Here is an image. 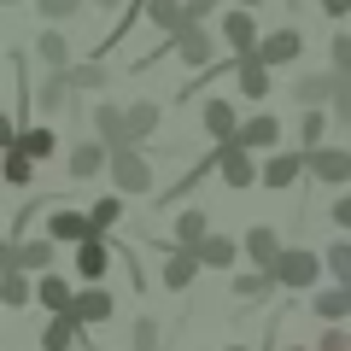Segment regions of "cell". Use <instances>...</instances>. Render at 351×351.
Instances as JSON below:
<instances>
[{
	"label": "cell",
	"instance_id": "obj_29",
	"mask_svg": "<svg viewBox=\"0 0 351 351\" xmlns=\"http://www.w3.org/2000/svg\"><path fill=\"white\" fill-rule=\"evenodd\" d=\"M234 258H246V246H234L228 234H211V240L199 246V263H205V269H234Z\"/></svg>",
	"mask_w": 351,
	"mask_h": 351
},
{
	"label": "cell",
	"instance_id": "obj_40",
	"mask_svg": "<svg viewBox=\"0 0 351 351\" xmlns=\"http://www.w3.org/2000/svg\"><path fill=\"white\" fill-rule=\"evenodd\" d=\"M158 334H164V328L152 322V316H135V334H129V346H135V351H158Z\"/></svg>",
	"mask_w": 351,
	"mask_h": 351
},
{
	"label": "cell",
	"instance_id": "obj_13",
	"mask_svg": "<svg viewBox=\"0 0 351 351\" xmlns=\"http://www.w3.org/2000/svg\"><path fill=\"white\" fill-rule=\"evenodd\" d=\"M199 123H205V135H211L217 147H228V141L240 135V123H246V117L234 112V100H205V106H199Z\"/></svg>",
	"mask_w": 351,
	"mask_h": 351
},
{
	"label": "cell",
	"instance_id": "obj_1",
	"mask_svg": "<svg viewBox=\"0 0 351 351\" xmlns=\"http://www.w3.org/2000/svg\"><path fill=\"white\" fill-rule=\"evenodd\" d=\"M322 269H328L322 252L287 246V258H281V269H276V287L281 293H316V287H322Z\"/></svg>",
	"mask_w": 351,
	"mask_h": 351
},
{
	"label": "cell",
	"instance_id": "obj_23",
	"mask_svg": "<svg viewBox=\"0 0 351 351\" xmlns=\"http://www.w3.org/2000/svg\"><path fill=\"white\" fill-rule=\"evenodd\" d=\"M147 24L164 29V36H182V29H193L188 0H147Z\"/></svg>",
	"mask_w": 351,
	"mask_h": 351
},
{
	"label": "cell",
	"instance_id": "obj_41",
	"mask_svg": "<svg viewBox=\"0 0 351 351\" xmlns=\"http://www.w3.org/2000/svg\"><path fill=\"white\" fill-rule=\"evenodd\" d=\"M334 76H339V71H334ZM328 112H334V123L351 135V76H339V94H334V106H328Z\"/></svg>",
	"mask_w": 351,
	"mask_h": 351
},
{
	"label": "cell",
	"instance_id": "obj_31",
	"mask_svg": "<svg viewBox=\"0 0 351 351\" xmlns=\"http://www.w3.org/2000/svg\"><path fill=\"white\" fill-rule=\"evenodd\" d=\"M0 304H6V311H24V304H36V281H29L24 269H6V281H0Z\"/></svg>",
	"mask_w": 351,
	"mask_h": 351
},
{
	"label": "cell",
	"instance_id": "obj_11",
	"mask_svg": "<svg viewBox=\"0 0 351 351\" xmlns=\"http://www.w3.org/2000/svg\"><path fill=\"white\" fill-rule=\"evenodd\" d=\"M47 234L76 252L82 240H94V223H88V211H76V205H59V211H47Z\"/></svg>",
	"mask_w": 351,
	"mask_h": 351
},
{
	"label": "cell",
	"instance_id": "obj_30",
	"mask_svg": "<svg viewBox=\"0 0 351 351\" xmlns=\"http://www.w3.org/2000/svg\"><path fill=\"white\" fill-rule=\"evenodd\" d=\"M18 147L41 164V158H53V152H59V129H53V123H29L24 135H18Z\"/></svg>",
	"mask_w": 351,
	"mask_h": 351
},
{
	"label": "cell",
	"instance_id": "obj_25",
	"mask_svg": "<svg viewBox=\"0 0 351 351\" xmlns=\"http://www.w3.org/2000/svg\"><path fill=\"white\" fill-rule=\"evenodd\" d=\"M36 59H41V71H76V64H71V41H64L53 24H41V36H36Z\"/></svg>",
	"mask_w": 351,
	"mask_h": 351
},
{
	"label": "cell",
	"instance_id": "obj_3",
	"mask_svg": "<svg viewBox=\"0 0 351 351\" xmlns=\"http://www.w3.org/2000/svg\"><path fill=\"white\" fill-rule=\"evenodd\" d=\"M112 188L123 193V199H135V193H152L158 188V176H152V158L141 147H123V152H112Z\"/></svg>",
	"mask_w": 351,
	"mask_h": 351
},
{
	"label": "cell",
	"instance_id": "obj_5",
	"mask_svg": "<svg viewBox=\"0 0 351 351\" xmlns=\"http://www.w3.org/2000/svg\"><path fill=\"white\" fill-rule=\"evenodd\" d=\"M100 170H112V147H106L100 135L76 141V147L64 152V176H71V182H94Z\"/></svg>",
	"mask_w": 351,
	"mask_h": 351
},
{
	"label": "cell",
	"instance_id": "obj_27",
	"mask_svg": "<svg viewBox=\"0 0 351 351\" xmlns=\"http://www.w3.org/2000/svg\"><path fill=\"white\" fill-rule=\"evenodd\" d=\"M82 334H88V328L76 322V316H47V328H41V351H76Z\"/></svg>",
	"mask_w": 351,
	"mask_h": 351
},
{
	"label": "cell",
	"instance_id": "obj_45",
	"mask_svg": "<svg viewBox=\"0 0 351 351\" xmlns=\"http://www.w3.org/2000/svg\"><path fill=\"white\" fill-rule=\"evenodd\" d=\"M322 12L328 18H351V0H322Z\"/></svg>",
	"mask_w": 351,
	"mask_h": 351
},
{
	"label": "cell",
	"instance_id": "obj_12",
	"mask_svg": "<svg viewBox=\"0 0 351 351\" xmlns=\"http://www.w3.org/2000/svg\"><path fill=\"white\" fill-rule=\"evenodd\" d=\"M199 252H188V246H164V287L170 293H188L193 281H199Z\"/></svg>",
	"mask_w": 351,
	"mask_h": 351
},
{
	"label": "cell",
	"instance_id": "obj_44",
	"mask_svg": "<svg viewBox=\"0 0 351 351\" xmlns=\"http://www.w3.org/2000/svg\"><path fill=\"white\" fill-rule=\"evenodd\" d=\"M217 6H223V0H188V18H193V24H199V18H211Z\"/></svg>",
	"mask_w": 351,
	"mask_h": 351
},
{
	"label": "cell",
	"instance_id": "obj_7",
	"mask_svg": "<svg viewBox=\"0 0 351 351\" xmlns=\"http://www.w3.org/2000/svg\"><path fill=\"white\" fill-rule=\"evenodd\" d=\"M334 94H339V76H334V71H304V76H293V100H299L304 112H328Z\"/></svg>",
	"mask_w": 351,
	"mask_h": 351
},
{
	"label": "cell",
	"instance_id": "obj_46",
	"mask_svg": "<svg viewBox=\"0 0 351 351\" xmlns=\"http://www.w3.org/2000/svg\"><path fill=\"white\" fill-rule=\"evenodd\" d=\"M88 6H100V12H117V6H123V0H88Z\"/></svg>",
	"mask_w": 351,
	"mask_h": 351
},
{
	"label": "cell",
	"instance_id": "obj_38",
	"mask_svg": "<svg viewBox=\"0 0 351 351\" xmlns=\"http://www.w3.org/2000/svg\"><path fill=\"white\" fill-rule=\"evenodd\" d=\"M82 6H88V0H36V12H41V18H47V24H53V29H59V24H64V18H76V12H82Z\"/></svg>",
	"mask_w": 351,
	"mask_h": 351
},
{
	"label": "cell",
	"instance_id": "obj_2",
	"mask_svg": "<svg viewBox=\"0 0 351 351\" xmlns=\"http://www.w3.org/2000/svg\"><path fill=\"white\" fill-rule=\"evenodd\" d=\"M217 182L234 188V193L263 188V158H258V152H246L240 141H228V147H217Z\"/></svg>",
	"mask_w": 351,
	"mask_h": 351
},
{
	"label": "cell",
	"instance_id": "obj_17",
	"mask_svg": "<svg viewBox=\"0 0 351 351\" xmlns=\"http://www.w3.org/2000/svg\"><path fill=\"white\" fill-rule=\"evenodd\" d=\"M269 82H276V76H269V64H263L258 53H252V59H234V94L240 100H269Z\"/></svg>",
	"mask_w": 351,
	"mask_h": 351
},
{
	"label": "cell",
	"instance_id": "obj_35",
	"mask_svg": "<svg viewBox=\"0 0 351 351\" xmlns=\"http://www.w3.org/2000/svg\"><path fill=\"white\" fill-rule=\"evenodd\" d=\"M299 141H304L299 152H316V147H322V141H328V112H299Z\"/></svg>",
	"mask_w": 351,
	"mask_h": 351
},
{
	"label": "cell",
	"instance_id": "obj_20",
	"mask_svg": "<svg viewBox=\"0 0 351 351\" xmlns=\"http://www.w3.org/2000/svg\"><path fill=\"white\" fill-rule=\"evenodd\" d=\"M311 316H316V322H328V328H339V322L351 316V287H339V281L316 287V299H311Z\"/></svg>",
	"mask_w": 351,
	"mask_h": 351
},
{
	"label": "cell",
	"instance_id": "obj_48",
	"mask_svg": "<svg viewBox=\"0 0 351 351\" xmlns=\"http://www.w3.org/2000/svg\"><path fill=\"white\" fill-rule=\"evenodd\" d=\"M269 351H304V346H269Z\"/></svg>",
	"mask_w": 351,
	"mask_h": 351
},
{
	"label": "cell",
	"instance_id": "obj_47",
	"mask_svg": "<svg viewBox=\"0 0 351 351\" xmlns=\"http://www.w3.org/2000/svg\"><path fill=\"white\" fill-rule=\"evenodd\" d=\"M252 6H263V0H240V12H252Z\"/></svg>",
	"mask_w": 351,
	"mask_h": 351
},
{
	"label": "cell",
	"instance_id": "obj_26",
	"mask_svg": "<svg viewBox=\"0 0 351 351\" xmlns=\"http://www.w3.org/2000/svg\"><path fill=\"white\" fill-rule=\"evenodd\" d=\"M71 71H41V88H36V106L41 112H64V106H71Z\"/></svg>",
	"mask_w": 351,
	"mask_h": 351
},
{
	"label": "cell",
	"instance_id": "obj_36",
	"mask_svg": "<svg viewBox=\"0 0 351 351\" xmlns=\"http://www.w3.org/2000/svg\"><path fill=\"white\" fill-rule=\"evenodd\" d=\"M322 258H328V281H339V287H351V240H334V246H328Z\"/></svg>",
	"mask_w": 351,
	"mask_h": 351
},
{
	"label": "cell",
	"instance_id": "obj_42",
	"mask_svg": "<svg viewBox=\"0 0 351 351\" xmlns=\"http://www.w3.org/2000/svg\"><path fill=\"white\" fill-rule=\"evenodd\" d=\"M316 351H351V334L346 328H328V334L316 339Z\"/></svg>",
	"mask_w": 351,
	"mask_h": 351
},
{
	"label": "cell",
	"instance_id": "obj_24",
	"mask_svg": "<svg viewBox=\"0 0 351 351\" xmlns=\"http://www.w3.org/2000/svg\"><path fill=\"white\" fill-rule=\"evenodd\" d=\"M36 304L47 316H71L76 311V293H71V281H64V276H41L36 281Z\"/></svg>",
	"mask_w": 351,
	"mask_h": 351
},
{
	"label": "cell",
	"instance_id": "obj_19",
	"mask_svg": "<svg viewBox=\"0 0 351 351\" xmlns=\"http://www.w3.org/2000/svg\"><path fill=\"white\" fill-rule=\"evenodd\" d=\"M76 322H82V328H106V322H112V316H117V299H112V293H106V287H82V293H76Z\"/></svg>",
	"mask_w": 351,
	"mask_h": 351
},
{
	"label": "cell",
	"instance_id": "obj_15",
	"mask_svg": "<svg viewBox=\"0 0 351 351\" xmlns=\"http://www.w3.org/2000/svg\"><path fill=\"white\" fill-rule=\"evenodd\" d=\"M311 176L322 182V188H346L351 182V152L346 147H316L311 152Z\"/></svg>",
	"mask_w": 351,
	"mask_h": 351
},
{
	"label": "cell",
	"instance_id": "obj_18",
	"mask_svg": "<svg viewBox=\"0 0 351 351\" xmlns=\"http://www.w3.org/2000/svg\"><path fill=\"white\" fill-rule=\"evenodd\" d=\"M94 135H100L112 152L135 147V141H129V106H94Z\"/></svg>",
	"mask_w": 351,
	"mask_h": 351
},
{
	"label": "cell",
	"instance_id": "obj_14",
	"mask_svg": "<svg viewBox=\"0 0 351 351\" xmlns=\"http://www.w3.org/2000/svg\"><path fill=\"white\" fill-rule=\"evenodd\" d=\"M223 47L234 53V59H252V53L263 47L258 18H252V12H228V18H223Z\"/></svg>",
	"mask_w": 351,
	"mask_h": 351
},
{
	"label": "cell",
	"instance_id": "obj_28",
	"mask_svg": "<svg viewBox=\"0 0 351 351\" xmlns=\"http://www.w3.org/2000/svg\"><path fill=\"white\" fill-rule=\"evenodd\" d=\"M269 293H281V287H276V276H263V269H246V276L228 281V299H246V304L269 299Z\"/></svg>",
	"mask_w": 351,
	"mask_h": 351
},
{
	"label": "cell",
	"instance_id": "obj_4",
	"mask_svg": "<svg viewBox=\"0 0 351 351\" xmlns=\"http://www.w3.org/2000/svg\"><path fill=\"white\" fill-rule=\"evenodd\" d=\"M53 252H59V240L41 234V240H6V269H24V276H53Z\"/></svg>",
	"mask_w": 351,
	"mask_h": 351
},
{
	"label": "cell",
	"instance_id": "obj_22",
	"mask_svg": "<svg viewBox=\"0 0 351 351\" xmlns=\"http://www.w3.org/2000/svg\"><path fill=\"white\" fill-rule=\"evenodd\" d=\"M299 53H304V36H299L293 24H287V29H269V36H263L258 59H263V64H293Z\"/></svg>",
	"mask_w": 351,
	"mask_h": 351
},
{
	"label": "cell",
	"instance_id": "obj_32",
	"mask_svg": "<svg viewBox=\"0 0 351 351\" xmlns=\"http://www.w3.org/2000/svg\"><path fill=\"white\" fill-rule=\"evenodd\" d=\"M158 106H152V100H141V106H129V141H135V147H147V141L152 135H158Z\"/></svg>",
	"mask_w": 351,
	"mask_h": 351
},
{
	"label": "cell",
	"instance_id": "obj_21",
	"mask_svg": "<svg viewBox=\"0 0 351 351\" xmlns=\"http://www.w3.org/2000/svg\"><path fill=\"white\" fill-rule=\"evenodd\" d=\"M205 240H211V223H205V211H199V205L176 211V223H170V246H188V252H199Z\"/></svg>",
	"mask_w": 351,
	"mask_h": 351
},
{
	"label": "cell",
	"instance_id": "obj_9",
	"mask_svg": "<svg viewBox=\"0 0 351 351\" xmlns=\"http://www.w3.org/2000/svg\"><path fill=\"white\" fill-rule=\"evenodd\" d=\"M240 246H246V258L258 263L263 276H276L281 269V258H287V246H281V234L269 223H258V228H246V240H240Z\"/></svg>",
	"mask_w": 351,
	"mask_h": 351
},
{
	"label": "cell",
	"instance_id": "obj_43",
	"mask_svg": "<svg viewBox=\"0 0 351 351\" xmlns=\"http://www.w3.org/2000/svg\"><path fill=\"white\" fill-rule=\"evenodd\" d=\"M328 217H334V223H339V228H351V193H339V199H334V205H328Z\"/></svg>",
	"mask_w": 351,
	"mask_h": 351
},
{
	"label": "cell",
	"instance_id": "obj_10",
	"mask_svg": "<svg viewBox=\"0 0 351 351\" xmlns=\"http://www.w3.org/2000/svg\"><path fill=\"white\" fill-rule=\"evenodd\" d=\"M299 176H311V152H269V158H263V188L269 193L293 188Z\"/></svg>",
	"mask_w": 351,
	"mask_h": 351
},
{
	"label": "cell",
	"instance_id": "obj_37",
	"mask_svg": "<svg viewBox=\"0 0 351 351\" xmlns=\"http://www.w3.org/2000/svg\"><path fill=\"white\" fill-rule=\"evenodd\" d=\"M71 88H76V94H100V88H106V64H100V59L76 64V71H71Z\"/></svg>",
	"mask_w": 351,
	"mask_h": 351
},
{
	"label": "cell",
	"instance_id": "obj_49",
	"mask_svg": "<svg viewBox=\"0 0 351 351\" xmlns=\"http://www.w3.org/2000/svg\"><path fill=\"white\" fill-rule=\"evenodd\" d=\"M223 351H252V346H223Z\"/></svg>",
	"mask_w": 351,
	"mask_h": 351
},
{
	"label": "cell",
	"instance_id": "obj_8",
	"mask_svg": "<svg viewBox=\"0 0 351 351\" xmlns=\"http://www.w3.org/2000/svg\"><path fill=\"white\" fill-rule=\"evenodd\" d=\"M240 147L246 152H263V158H269V152H281V117L276 112H252L246 123H240Z\"/></svg>",
	"mask_w": 351,
	"mask_h": 351
},
{
	"label": "cell",
	"instance_id": "obj_34",
	"mask_svg": "<svg viewBox=\"0 0 351 351\" xmlns=\"http://www.w3.org/2000/svg\"><path fill=\"white\" fill-rule=\"evenodd\" d=\"M0 170H6V182H12V188H29V182H36V158H29L24 147L6 152V164H0Z\"/></svg>",
	"mask_w": 351,
	"mask_h": 351
},
{
	"label": "cell",
	"instance_id": "obj_39",
	"mask_svg": "<svg viewBox=\"0 0 351 351\" xmlns=\"http://www.w3.org/2000/svg\"><path fill=\"white\" fill-rule=\"evenodd\" d=\"M328 71H339V76H351V36L339 29L334 41H328Z\"/></svg>",
	"mask_w": 351,
	"mask_h": 351
},
{
	"label": "cell",
	"instance_id": "obj_16",
	"mask_svg": "<svg viewBox=\"0 0 351 351\" xmlns=\"http://www.w3.org/2000/svg\"><path fill=\"white\" fill-rule=\"evenodd\" d=\"M112 258H117V252L106 246V234L82 240V246H76V276H82L88 287H100V281H106V269H112Z\"/></svg>",
	"mask_w": 351,
	"mask_h": 351
},
{
	"label": "cell",
	"instance_id": "obj_50",
	"mask_svg": "<svg viewBox=\"0 0 351 351\" xmlns=\"http://www.w3.org/2000/svg\"><path fill=\"white\" fill-rule=\"evenodd\" d=\"M0 6H18V0H0Z\"/></svg>",
	"mask_w": 351,
	"mask_h": 351
},
{
	"label": "cell",
	"instance_id": "obj_6",
	"mask_svg": "<svg viewBox=\"0 0 351 351\" xmlns=\"http://www.w3.org/2000/svg\"><path fill=\"white\" fill-rule=\"evenodd\" d=\"M170 53L188 64V71L205 76V71H211V53H217V36L205 24H193V29H182V36H170Z\"/></svg>",
	"mask_w": 351,
	"mask_h": 351
},
{
	"label": "cell",
	"instance_id": "obj_33",
	"mask_svg": "<svg viewBox=\"0 0 351 351\" xmlns=\"http://www.w3.org/2000/svg\"><path fill=\"white\" fill-rule=\"evenodd\" d=\"M117 217H123V193H106V199H94V205H88V223H94V234L117 228Z\"/></svg>",
	"mask_w": 351,
	"mask_h": 351
}]
</instances>
